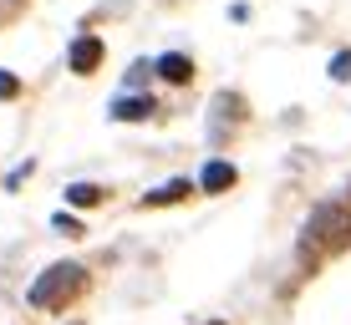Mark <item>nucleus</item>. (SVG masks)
<instances>
[{"instance_id":"nucleus-1","label":"nucleus","mask_w":351,"mask_h":325,"mask_svg":"<svg viewBox=\"0 0 351 325\" xmlns=\"http://www.w3.org/2000/svg\"><path fill=\"white\" fill-rule=\"evenodd\" d=\"M341 249H351V209L346 203H321L300 229V255L326 259V255H341Z\"/></svg>"},{"instance_id":"nucleus-2","label":"nucleus","mask_w":351,"mask_h":325,"mask_svg":"<svg viewBox=\"0 0 351 325\" xmlns=\"http://www.w3.org/2000/svg\"><path fill=\"white\" fill-rule=\"evenodd\" d=\"M82 290H87V270H82V264H51V270L31 285L26 300L36 310H66Z\"/></svg>"},{"instance_id":"nucleus-3","label":"nucleus","mask_w":351,"mask_h":325,"mask_svg":"<svg viewBox=\"0 0 351 325\" xmlns=\"http://www.w3.org/2000/svg\"><path fill=\"white\" fill-rule=\"evenodd\" d=\"M97 66H102V41H97V36H77V41H71V71H77V77H92Z\"/></svg>"},{"instance_id":"nucleus-4","label":"nucleus","mask_w":351,"mask_h":325,"mask_svg":"<svg viewBox=\"0 0 351 325\" xmlns=\"http://www.w3.org/2000/svg\"><path fill=\"white\" fill-rule=\"evenodd\" d=\"M153 71H158L163 81H173V87H189L193 81V62L184 51H168V56H158V62H153Z\"/></svg>"},{"instance_id":"nucleus-5","label":"nucleus","mask_w":351,"mask_h":325,"mask_svg":"<svg viewBox=\"0 0 351 325\" xmlns=\"http://www.w3.org/2000/svg\"><path fill=\"white\" fill-rule=\"evenodd\" d=\"M234 183H239V168L224 163V158H214L209 168H204V178H199L204 194H224V188H234Z\"/></svg>"},{"instance_id":"nucleus-6","label":"nucleus","mask_w":351,"mask_h":325,"mask_svg":"<svg viewBox=\"0 0 351 325\" xmlns=\"http://www.w3.org/2000/svg\"><path fill=\"white\" fill-rule=\"evenodd\" d=\"M158 107H153V97H117L112 102V117L117 122H143V117H153Z\"/></svg>"},{"instance_id":"nucleus-7","label":"nucleus","mask_w":351,"mask_h":325,"mask_svg":"<svg viewBox=\"0 0 351 325\" xmlns=\"http://www.w3.org/2000/svg\"><path fill=\"white\" fill-rule=\"evenodd\" d=\"M189 194H193V183H189V178H173V183H163L158 194H148V198H143V209H163V203H184Z\"/></svg>"},{"instance_id":"nucleus-8","label":"nucleus","mask_w":351,"mask_h":325,"mask_svg":"<svg viewBox=\"0 0 351 325\" xmlns=\"http://www.w3.org/2000/svg\"><path fill=\"white\" fill-rule=\"evenodd\" d=\"M66 203H71V209H97V203H102V188H97V183H71Z\"/></svg>"},{"instance_id":"nucleus-9","label":"nucleus","mask_w":351,"mask_h":325,"mask_svg":"<svg viewBox=\"0 0 351 325\" xmlns=\"http://www.w3.org/2000/svg\"><path fill=\"white\" fill-rule=\"evenodd\" d=\"M21 97V77L16 71H0V102H16Z\"/></svg>"},{"instance_id":"nucleus-10","label":"nucleus","mask_w":351,"mask_h":325,"mask_svg":"<svg viewBox=\"0 0 351 325\" xmlns=\"http://www.w3.org/2000/svg\"><path fill=\"white\" fill-rule=\"evenodd\" d=\"M331 81H351V51L331 56Z\"/></svg>"},{"instance_id":"nucleus-11","label":"nucleus","mask_w":351,"mask_h":325,"mask_svg":"<svg viewBox=\"0 0 351 325\" xmlns=\"http://www.w3.org/2000/svg\"><path fill=\"white\" fill-rule=\"evenodd\" d=\"M51 224H56V229H62V234H71V239H77V234H82V224H77V219H71V213H66V209H62V213H56V219H51Z\"/></svg>"}]
</instances>
